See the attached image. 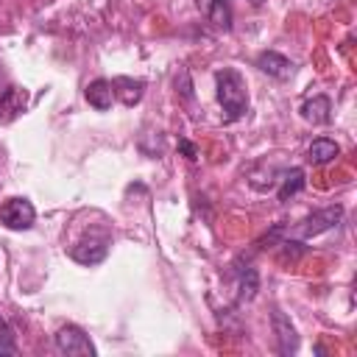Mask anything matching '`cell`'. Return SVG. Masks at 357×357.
I'll return each mask as SVG.
<instances>
[{
	"mask_svg": "<svg viewBox=\"0 0 357 357\" xmlns=\"http://www.w3.org/2000/svg\"><path fill=\"white\" fill-rule=\"evenodd\" d=\"M215 86H218V103L226 112V120H240L248 109V92H245V81L237 70H220L215 75Z\"/></svg>",
	"mask_w": 357,
	"mask_h": 357,
	"instance_id": "6da1fadb",
	"label": "cell"
},
{
	"mask_svg": "<svg viewBox=\"0 0 357 357\" xmlns=\"http://www.w3.org/2000/svg\"><path fill=\"white\" fill-rule=\"evenodd\" d=\"M340 218H343V206H337V204H335V206H326V209H318V212L307 215L301 223H296L293 237H298V240L318 237V234H324L326 229L337 226V223H340Z\"/></svg>",
	"mask_w": 357,
	"mask_h": 357,
	"instance_id": "7a4b0ae2",
	"label": "cell"
},
{
	"mask_svg": "<svg viewBox=\"0 0 357 357\" xmlns=\"http://www.w3.org/2000/svg\"><path fill=\"white\" fill-rule=\"evenodd\" d=\"M56 349L67 357H95V346L89 335L75 324H67L56 332Z\"/></svg>",
	"mask_w": 357,
	"mask_h": 357,
	"instance_id": "3957f363",
	"label": "cell"
},
{
	"mask_svg": "<svg viewBox=\"0 0 357 357\" xmlns=\"http://www.w3.org/2000/svg\"><path fill=\"white\" fill-rule=\"evenodd\" d=\"M33 218H36V209L28 198H8L6 204H0V223L6 229H14V231L31 229Z\"/></svg>",
	"mask_w": 357,
	"mask_h": 357,
	"instance_id": "277c9868",
	"label": "cell"
},
{
	"mask_svg": "<svg viewBox=\"0 0 357 357\" xmlns=\"http://www.w3.org/2000/svg\"><path fill=\"white\" fill-rule=\"evenodd\" d=\"M271 324H273V335H276V349H279V354H296V349H298V335H296L290 318H287L282 310H273V312H271Z\"/></svg>",
	"mask_w": 357,
	"mask_h": 357,
	"instance_id": "5b68a950",
	"label": "cell"
},
{
	"mask_svg": "<svg viewBox=\"0 0 357 357\" xmlns=\"http://www.w3.org/2000/svg\"><path fill=\"white\" fill-rule=\"evenodd\" d=\"M106 254H109V237H100V240L89 237V240H81L70 248V257L81 265H98L106 259Z\"/></svg>",
	"mask_w": 357,
	"mask_h": 357,
	"instance_id": "8992f818",
	"label": "cell"
},
{
	"mask_svg": "<svg viewBox=\"0 0 357 357\" xmlns=\"http://www.w3.org/2000/svg\"><path fill=\"white\" fill-rule=\"evenodd\" d=\"M28 109V89L22 86H6L0 92V123L17 120Z\"/></svg>",
	"mask_w": 357,
	"mask_h": 357,
	"instance_id": "52a82bcc",
	"label": "cell"
},
{
	"mask_svg": "<svg viewBox=\"0 0 357 357\" xmlns=\"http://www.w3.org/2000/svg\"><path fill=\"white\" fill-rule=\"evenodd\" d=\"M257 67H259L265 75L279 78V81H284V78L293 75V61H290L287 56L276 53V50H262V53L257 56Z\"/></svg>",
	"mask_w": 357,
	"mask_h": 357,
	"instance_id": "ba28073f",
	"label": "cell"
},
{
	"mask_svg": "<svg viewBox=\"0 0 357 357\" xmlns=\"http://www.w3.org/2000/svg\"><path fill=\"white\" fill-rule=\"evenodd\" d=\"M112 92H114V98H120V103L123 106H137L139 100H142V95H145V84L139 81V78H128V75H117V78H112Z\"/></svg>",
	"mask_w": 357,
	"mask_h": 357,
	"instance_id": "9c48e42d",
	"label": "cell"
},
{
	"mask_svg": "<svg viewBox=\"0 0 357 357\" xmlns=\"http://www.w3.org/2000/svg\"><path fill=\"white\" fill-rule=\"evenodd\" d=\"M84 98H86V103H89L92 109H98V112H106V109H112V100H114V92H112V81H106V78H95L92 84H86V89H84Z\"/></svg>",
	"mask_w": 357,
	"mask_h": 357,
	"instance_id": "30bf717a",
	"label": "cell"
},
{
	"mask_svg": "<svg viewBox=\"0 0 357 357\" xmlns=\"http://www.w3.org/2000/svg\"><path fill=\"white\" fill-rule=\"evenodd\" d=\"M301 117H304L307 123H312V126L329 123V120H332V100H329L326 95H315V98L304 100V103H301Z\"/></svg>",
	"mask_w": 357,
	"mask_h": 357,
	"instance_id": "8fae6325",
	"label": "cell"
},
{
	"mask_svg": "<svg viewBox=\"0 0 357 357\" xmlns=\"http://www.w3.org/2000/svg\"><path fill=\"white\" fill-rule=\"evenodd\" d=\"M337 153H340V145H337L335 139H326V137L312 139L310 148H307V159H310L312 165H326V162H332Z\"/></svg>",
	"mask_w": 357,
	"mask_h": 357,
	"instance_id": "7c38bea8",
	"label": "cell"
},
{
	"mask_svg": "<svg viewBox=\"0 0 357 357\" xmlns=\"http://www.w3.org/2000/svg\"><path fill=\"white\" fill-rule=\"evenodd\" d=\"M304 190V170L301 167H290V170H284L282 173V184H279V190H276V198L284 204V201H290L296 192H301Z\"/></svg>",
	"mask_w": 357,
	"mask_h": 357,
	"instance_id": "4fadbf2b",
	"label": "cell"
},
{
	"mask_svg": "<svg viewBox=\"0 0 357 357\" xmlns=\"http://www.w3.org/2000/svg\"><path fill=\"white\" fill-rule=\"evenodd\" d=\"M206 17L212 25H218L220 31H229L231 28V6L229 0H206Z\"/></svg>",
	"mask_w": 357,
	"mask_h": 357,
	"instance_id": "5bb4252c",
	"label": "cell"
},
{
	"mask_svg": "<svg viewBox=\"0 0 357 357\" xmlns=\"http://www.w3.org/2000/svg\"><path fill=\"white\" fill-rule=\"evenodd\" d=\"M257 287H259V276H257V271L248 265L245 271H240V284H237V301H251L254 296H257Z\"/></svg>",
	"mask_w": 357,
	"mask_h": 357,
	"instance_id": "9a60e30c",
	"label": "cell"
},
{
	"mask_svg": "<svg viewBox=\"0 0 357 357\" xmlns=\"http://www.w3.org/2000/svg\"><path fill=\"white\" fill-rule=\"evenodd\" d=\"M0 354H17V340H14V329L8 326V321L0 315Z\"/></svg>",
	"mask_w": 357,
	"mask_h": 357,
	"instance_id": "2e32d148",
	"label": "cell"
},
{
	"mask_svg": "<svg viewBox=\"0 0 357 357\" xmlns=\"http://www.w3.org/2000/svg\"><path fill=\"white\" fill-rule=\"evenodd\" d=\"M176 92H181L184 100H192V81H190V73L187 70H178V75H176Z\"/></svg>",
	"mask_w": 357,
	"mask_h": 357,
	"instance_id": "e0dca14e",
	"label": "cell"
},
{
	"mask_svg": "<svg viewBox=\"0 0 357 357\" xmlns=\"http://www.w3.org/2000/svg\"><path fill=\"white\" fill-rule=\"evenodd\" d=\"M282 245H284V254H287L290 259H296V257H301V254L307 251V248H304V245H301L298 240H284Z\"/></svg>",
	"mask_w": 357,
	"mask_h": 357,
	"instance_id": "ac0fdd59",
	"label": "cell"
},
{
	"mask_svg": "<svg viewBox=\"0 0 357 357\" xmlns=\"http://www.w3.org/2000/svg\"><path fill=\"white\" fill-rule=\"evenodd\" d=\"M178 151H181L190 162H195V159H198V148H195L190 139H178Z\"/></svg>",
	"mask_w": 357,
	"mask_h": 357,
	"instance_id": "d6986e66",
	"label": "cell"
},
{
	"mask_svg": "<svg viewBox=\"0 0 357 357\" xmlns=\"http://www.w3.org/2000/svg\"><path fill=\"white\" fill-rule=\"evenodd\" d=\"M251 3H254V6H259V3H262V0H251Z\"/></svg>",
	"mask_w": 357,
	"mask_h": 357,
	"instance_id": "ffe728a7",
	"label": "cell"
},
{
	"mask_svg": "<svg viewBox=\"0 0 357 357\" xmlns=\"http://www.w3.org/2000/svg\"><path fill=\"white\" fill-rule=\"evenodd\" d=\"M0 75H3V70H0Z\"/></svg>",
	"mask_w": 357,
	"mask_h": 357,
	"instance_id": "44dd1931",
	"label": "cell"
}]
</instances>
